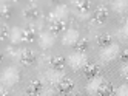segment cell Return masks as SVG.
<instances>
[{
    "label": "cell",
    "instance_id": "obj_5",
    "mask_svg": "<svg viewBox=\"0 0 128 96\" xmlns=\"http://www.w3.org/2000/svg\"><path fill=\"white\" fill-rule=\"evenodd\" d=\"M66 16H68V8H66L65 5H59V6H56V8L51 11L50 20H51V23L59 22V20H65Z\"/></svg>",
    "mask_w": 128,
    "mask_h": 96
},
{
    "label": "cell",
    "instance_id": "obj_27",
    "mask_svg": "<svg viewBox=\"0 0 128 96\" xmlns=\"http://www.w3.org/2000/svg\"><path fill=\"white\" fill-rule=\"evenodd\" d=\"M120 73H122V76H124V78H126V74H128V68H126V65H122V70H120Z\"/></svg>",
    "mask_w": 128,
    "mask_h": 96
},
{
    "label": "cell",
    "instance_id": "obj_25",
    "mask_svg": "<svg viewBox=\"0 0 128 96\" xmlns=\"http://www.w3.org/2000/svg\"><path fill=\"white\" fill-rule=\"evenodd\" d=\"M0 34H2V39H5V37H8V36H10L6 25H2V28H0Z\"/></svg>",
    "mask_w": 128,
    "mask_h": 96
},
{
    "label": "cell",
    "instance_id": "obj_6",
    "mask_svg": "<svg viewBox=\"0 0 128 96\" xmlns=\"http://www.w3.org/2000/svg\"><path fill=\"white\" fill-rule=\"evenodd\" d=\"M79 36H80V34H79V31H77V30H74V28H70V30H66V31H65V36H63L62 42H63V45L74 46V45L77 43V40L80 39Z\"/></svg>",
    "mask_w": 128,
    "mask_h": 96
},
{
    "label": "cell",
    "instance_id": "obj_30",
    "mask_svg": "<svg viewBox=\"0 0 128 96\" xmlns=\"http://www.w3.org/2000/svg\"><path fill=\"white\" fill-rule=\"evenodd\" d=\"M62 96H68V94H62Z\"/></svg>",
    "mask_w": 128,
    "mask_h": 96
},
{
    "label": "cell",
    "instance_id": "obj_13",
    "mask_svg": "<svg viewBox=\"0 0 128 96\" xmlns=\"http://www.w3.org/2000/svg\"><path fill=\"white\" fill-rule=\"evenodd\" d=\"M50 65H51V68H52V70L60 71V70H63V67H65V57H62V56L51 57Z\"/></svg>",
    "mask_w": 128,
    "mask_h": 96
},
{
    "label": "cell",
    "instance_id": "obj_18",
    "mask_svg": "<svg viewBox=\"0 0 128 96\" xmlns=\"http://www.w3.org/2000/svg\"><path fill=\"white\" fill-rule=\"evenodd\" d=\"M113 94H114V87H113V84H110V82H106L102 87V90L97 93V96H113Z\"/></svg>",
    "mask_w": 128,
    "mask_h": 96
},
{
    "label": "cell",
    "instance_id": "obj_29",
    "mask_svg": "<svg viewBox=\"0 0 128 96\" xmlns=\"http://www.w3.org/2000/svg\"><path fill=\"white\" fill-rule=\"evenodd\" d=\"M72 96H82V94H72Z\"/></svg>",
    "mask_w": 128,
    "mask_h": 96
},
{
    "label": "cell",
    "instance_id": "obj_12",
    "mask_svg": "<svg viewBox=\"0 0 128 96\" xmlns=\"http://www.w3.org/2000/svg\"><path fill=\"white\" fill-rule=\"evenodd\" d=\"M34 61H36V54L31 50H23L20 53V62L23 65H31V64H34Z\"/></svg>",
    "mask_w": 128,
    "mask_h": 96
},
{
    "label": "cell",
    "instance_id": "obj_28",
    "mask_svg": "<svg viewBox=\"0 0 128 96\" xmlns=\"http://www.w3.org/2000/svg\"><path fill=\"white\" fill-rule=\"evenodd\" d=\"M0 96H8V93H6V91H3V88H2V94H0Z\"/></svg>",
    "mask_w": 128,
    "mask_h": 96
},
{
    "label": "cell",
    "instance_id": "obj_1",
    "mask_svg": "<svg viewBox=\"0 0 128 96\" xmlns=\"http://www.w3.org/2000/svg\"><path fill=\"white\" fill-rule=\"evenodd\" d=\"M20 81V71L16 68V67H5L2 70V76H0V82H2V87L10 88L12 85H16Z\"/></svg>",
    "mask_w": 128,
    "mask_h": 96
},
{
    "label": "cell",
    "instance_id": "obj_19",
    "mask_svg": "<svg viewBox=\"0 0 128 96\" xmlns=\"http://www.w3.org/2000/svg\"><path fill=\"white\" fill-rule=\"evenodd\" d=\"M90 2L88 0H79V2H74V6L77 8V11L79 13H82V14H85L88 9H90Z\"/></svg>",
    "mask_w": 128,
    "mask_h": 96
},
{
    "label": "cell",
    "instance_id": "obj_8",
    "mask_svg": "<svg viewBox=\"0 0 128 96\" xmlns=\"http://www.w3.org/2000/svg\"><path fill=\"white\" fill-rule=\"evenodd\" d=\"M72 88H74V82H72L71 79L68 78H63L57 82V90L62 93V94H68L72 91Z\"/></svg>",
    "mask_w": 128,
    "mask_h": 96
},
{
    "label": "cell",
    "instance_id": "obj_22",
    "mask_svg": "<svg viewBox=\"0 0 128 96\" xmlns=\"http://www.w3.org/2000/svg\"><path fill=\"white\" fill-rule=\"evenodd\" d=\"M74 48H76V53H85L88 50V40L86 39H79L77 43L74 45Z\"/></svg>",
    "mask_w": 128,
    "mask_h": 96
},
{
    "label": "cell",
    "instance_id": "obj_26",
    "mask_svg": "<svg viewBox=\"0 0 128 96\" xmlns=\"http://www.w3.org/2000/svg\"><path fill=\"white\" fill-rule=\"evenodd\" d=\"M126 61H128V51H124L122 56H120V62H122L124 65H126Z\"/></svg>",
    "mask_w": 128,
    "mask_h": 96
},
{
    "label": "cell",
    "instance_id": "obj_10",
    "mask_svg": "<svg viewBox=\"0 0 128 96\" xmlns=\"http://www.w3.org/2000/svg\"><path fill=\"white\" fill-rule=\"evenodd\" d=\"M42 91V82L39 79H34L31 81V84L28 85V88H26V93L28 96H39Z\"/></svg>",
    "mask_w": 128,
    "mask_h": 96
},
{
    "label": "cell",
    "instance_id": "obj_15",
    "mask_svg": "<svg viewBox=\"0 0 128 96\" xmlns=\"http://www.w3.org/2000/svg\"><path fill=\"white\" fill-rule=\"evenodd\" d=\"M65 28H66L65 20L54 22V23H51V33H52V34H60V33H65Z\"/></svg>",
    "mask_w": 128,
    "mask_h": 96
},
{
    "label": "cell",
    "instance_id": "obj_23",
    "mask_svg": "<svg viewBox=\"0 0 128 96\" xmlns=\"http://www.w3.org/2000/svg\"><path fill=\"white\" fill-rule=\"evenodd\" d=\"M114 94L116 96H128V90H126V85H120L117 90H114Z\"/></svg>",
    "mask_w": 128,
    "mask_h": 96
},
{
    "label": "cell",
    "instance_id": "obj_9",
    "mask_svg": "<svg viewBox=\"0 0 128 96\" xmlns=\"http://www.w3.org/2000/svg\"><path fill=\"white\" fill-rule=\"evenodd\" d=\"M108 19V8L106 6H99L94 11V22L97 23H105Z\"/></svg>",
    "mask_w": 128,
    "mask_h": 96
},
{
    "label": "cell",
    "instance_id": "obj_4",
    "mask_svg": "<svg viewBox=\"0 0 128 96\" xmlns=\"http://www.w3.org/2000/svg\"><path fill=\"white\" fill-rule=\"evenodd\" d=\"M106 84V81L104 79V78H100V76H97V78H94V79H91L90 82H88V85H86V91L90 93V94H93V96H97V93L102 90V87Z\"/></svg>",
    "mask_w": 128,
    "mask_h": 96
},
{
    "label": "cell",
    "instance_id": "obj_2",
    "mask_svg": "<svg viewBox=\"0 0 128 96\" xmlns=\"http://www.w3.org/2000/svg\"><path fill=\"white\" fill-rule=\"evenodd\" d=\"M119 53H120V48H119L117 43H110L108 46L102 48L100 50V61L104 62H111L114 61L116 57L119 56Z\"/></svg>",
    "mask_w": 128,
    "mask_h": 96
},
{
    "label": "cell",
    "instance_id": "obj_20",
    "mask_svg": "<svg viewBox=\"0 0 128 96\" xmlns=\"http://www.w3.org/2000/svg\"><path fill=\"white\" fill-rule=\"evenodd\" d=\"M128 8V3L124 2V0H117V2H113V9L116 13H125Z\"/></svg>",
    "mask_w": 128,
    "mask_h": 96
},
{
    "label": "cell",
    "instance_id": "obj_3",
    "mask_svg": "<svg viewBox=\"0 0 128 96\" xmlns=\"http://www.w3.org/2000/svg\"><path fill=\"white\" fill-rule=\"evenodd\" d=\"M88 59L85 53H72L68 56V64L72 70H79V68H84V67L86 65Z\"/></svg>",
    "mask_w": 128,
    "mask_h": 96
},
{
    "label": "cell",
    "instance_id": "obj_17",
    "mask_svg": "<svg viewBox=\"0 0 128 96\" xmlns=\"http://www.w3.org/2000/svg\"><path fill=\"white\" fill-rule=\"evenodd\" d=\"M110 43H111V36H110L108 33H104V34H99L97 36V45L100 48H105Z\"/></svg>",
    "mask_w": 128,
    "mask_h": 96
},
{
    "label": "cell",
    "instance_id": "obj_14",
    "mask_svg": "<svg viewBox=\"0 0 128 96\" xmlns=\"http://www.w3.org/2000/svg\"><path fill=\"white\" fill-rule=\"evenodd\" d=\"M36 37V30L32 26L30 28H23V33H22V42H32Z\"/></svg>",
    "mask_w": 128,
    "mask_h": 96
},
{
    "label": "cell",
    "instance_id": "obj_21",
    "mask_svg": "<svg viewBox=\"0 0 128 96\" xmlns=\"http://www.w3.org/2000/svg\"><path fill=\"white\" fill-rule=\"evenodd\" d=\"M37 9H36L34 6H30V8H25L23 9V17L25 19H28V20H31V19H36L37 17Z\"/></svg>",
    "mask_w": 128,
    "mask_h": 96
},
{
    "label": "cell",
    "instance_id": "obj_16",
    "mask_svg": "<svg viewBox=\"0 0 128 96\" xmlns=\"http://www.w3.org/2000/svg\"><path fill=\"white\" fill-rule=\"evenodd\" d=\"M22 33H23V28H19V26L12 28V30H11V33H10L11 40H12L14 43H19V42H22Z\"/></svg>",
    "mask_w": 128,
    "mask_h": 96
},
{
    "label": "cell",
    "instance_id": "obj_24",
    "mask_svg": "<svg viewBox=\"0 0 128 96\" xmlns=\"http://www.w3.org/2000/svg\"><path fill=\"white\" fill-rule=\"evenodd\" d=\"M0 9H2V16H5V17L10 16V6H8V3H3V2H2Z\"/></svg>",
    "mask_w": 128,
    "mask_h": 96
},
{
    "label": "cell",
    "instance_id": "obj_7",
    "mask_svg": "<svg viewBox=\"0 0 128 96\" xmlns=\"http://www.w3.org/2000/svg\"><path fill=\"white\" fill-rule=\"evenodd\" d=\"M84 74L86 79H94L100 74V67L99 64H94V62H86V65L84 67Z\"/></svg>",
    "mask_w": 128,
    "mask_h": 96
},
{
    "label": "cell",
    "instance_id": "obj_11",
    "mask_svg": "<svg viewBox=\"0 0 128 96\" xmlns=\"http://www.w3.org/2000/svg\"><path fill=\"white\" fill-rule=\"evenodd\" d=\"M54 43V36L51 33H43L39 37V45L40 48H51Z\"/></svg>",
    "mask_w": 128,
    "mask_h": 96
}]
</instances>
